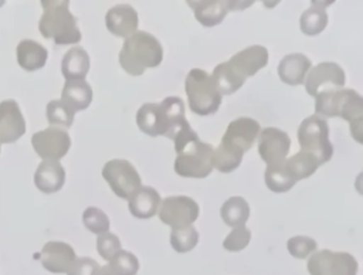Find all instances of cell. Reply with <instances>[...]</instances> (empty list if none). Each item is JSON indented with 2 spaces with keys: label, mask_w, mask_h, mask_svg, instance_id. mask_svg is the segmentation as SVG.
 Listing matches in <instances>:
<instances>
[{
  "label": "cell",
  "mask_w": 363,
  "mask_h": 275,
  "mask_svg": "<svg viewBox=\"0 0 363 275\" xmlns=\"http://www.w3.org/2000/svg\"><path fill=\"white\" fill-rule=\"evenodd\" d=\"M197 242L199 232L193 225L180 230H172L170 232V245L179 254L191 251L197 245Z\"/></svg>",
  "instance_id": "4dcf8cb0"
},
{
  "label": "cell",
  "mask_w": 363,
  "mask_h": 275,
  "mask_svg": "<svg viewBox=\"0 0 363 275\" xmlns=\"http://www.w3.org/2000/svg\"><path fill=\"white\" fill-rule=\"evenodd\" d=\"M187 123L184 102L179 96H167L159 103L157 136H164L173 140L179 130Z\"/></svg>",
  "instance_id": "2e32d148"
},
{
  "label": "cell",
  "mask_w": 363,
  "mask_h": 275,
  "mask_svg": "<svg viewBox=\"0 0 363 275\" xmlns=\"http://www.w3.org/2000/svg\"><path fill=\"white\" fill-rule=\"evenodd\" d=\"M105 26L111 34L126 40L138 31L139 17L130 4H116L106 11Z\"/></svg>",
  "instance_id": "d6986e66"
},
{
  "label": "cell",
  "mask_w": 363,
  "mask_h": 275,
  "mask_svg": "<svg viewBox=\"0 0 363 275\" xmlns=\"http://www.w3.org/2000/svg\"><path fill=\"white\" fill-rule=\"evenodd\" d=\"M184 91L189 108L196 115L207 116L216 113L221 105L223 96L217 91L210 74L201 68H193L187 72Z\"/></svg>",
  "instance_id": "8992f818"
},
{
  "label": "cell",
  "mask_w": 363,
  "mask_h": 275,
  "mask_svg": "<svg viewBox=\"0 0 363 275\" xmlns=\"http://www.w3.org/2000/svg\"><path fill=\"white\" fill-rule=\"evenodd\" d=\"M257 139L258 155L267 166L278 164L286 159L291 147V138L285 130L268 126L259 130Z\"/></svg>",
  "instance_id": "5bb4252c"
},
{
  "label": "cell",
  "mask_w": 363,
  "mask_h": 275,
  "mask_svg": "<svg viewBox=\"0 0 363 275\" xmlns=\"http://www.w3.org/2000/svg\"><path fill=\"white\" fill-rule=\"evenodd\" d=\"M45 116L50 126L62 129V128H69L72 125L75 112L68 105H65L61 99H52L47 103Z\"/></svg>",
  "instance_id": "f546056e"
},
{
  "label": "cell",
  "mask_w": 363,
  "mask_h": 275,
  "mask_svg": "<svg viewBox=\"0 0 363 275\" xmlns=\"http://www.w3.org/2000/svg\"><path fill=\"white\" fill-rule=\"evenodd\" d=\"M96 249L104 259L109 261L119 249H122L121 240L113 232H104L96 238Z\"/></svg>",
  "instance_id": "d590c367"
},
{
  "label": "cell",
  "mask_w": 363,
  "mask_h": 275,
  "mask_svg": "<svg viewBox=\"0 0 363 275\" xmlns=\"http://www.w3.org/2000/svg\"><path fill=\"white\" fill-rule=\"evenodd\" d=\"M98 269H99V264L95 259L88 257H81L74 261L67 275H96Z\"/></svg>",
  "instance_id": "8d00e7d4"
},
{
  "label": "cell",
  "mask_w": 363,
  "mask_h": 275,
  "mask_svg": "<svg viewBox=\"0 0 363 275\" xmlns=\"http://www.w3.org/2000/svg\"><path fill=\"white\" fill-rule=\"evenodd\" d=\"M284 164H285L288 173L291 174V177L296 183L299 180L311 177L318 170V167L320 166L313 156H311V155H308L302 150H299L298 153L286 157L284 160Z\"/></svg>",
  "instance_id": "4316f807"
},
{
  "label": "cell",
  "mask_w": 363,
  "mask_h": 275,
  "mask_svg": "<svg viewBox=\"0 0 363 275\" xmlns=\"http://www.w3.org/2000/svg\"><path fill=\"white\" fill-rule=\"evenodd\" d=\"M163 60V47L159 40L147 31H136L128 37L119 52V64L122 69L139 77L147 68H156Z\"/></svg>",
  "instance_id": "5b68a950"
},
{
  "label": "cell",
  "mask_w": 363,
  "mask_h": 275,
  "mask_svg": "<svg viewBox=\"0 0 363 275\" xmlns=\"http://www.w3.org/2000/svg\"><path fill=\"white\" fill-rule=\"evenodd\" d=\"M199 204L189 196H169L160 201L159 220L172 230L190 227L199 217Z\"/></svg>",
  "instance_id": "8fae6325"
},
{
  "label": "cell",
  "mask_w": 363,
  "mask_h": 275,
  "mask_svg": "<svg viewBox=\"0 0 363 275\" xmlns=\"http://www.w3.org/2000/svg\"><path fill=\"white\" fill-rule=\"evenodd\" d=\"M109 268L118 275H136L139 271V261L130 251L119 249L109 261Z\"/></svg>",
  "instance_id": "1f68e13d"
},
{
  "label": "cell",
  "mask_w": 363,
  "mask_h": 275,
  "mask_svg": "<svg viewBox=\"0 0 363 275\" xmlns=\"http://www.w3.org/2000/svg\"><path fill=\"white\" fill-rule=\"evenodd\" d=\"M220 215L224 224L228 227L234 228V227L245 225L250 217V206L244 197L233 196L223 203L220 208Z\"/></svg>",
  "instance_id": "484cf974"
},
{
  "label": "cell",
  "mask_w": 363,
  "mask_h": 275,
  "mask_svg": "<svg viewBox=\"0 0 363 275\" xmlns=\"http://www.w3.org/2000/svg\"><path fill=\"white\" fill-rule=\"evenodd\" d=\"M65 183V170L60 162H48L43 160L34 173V184L35 187L45 193L52 194L62 189Z\"/></svg>",
  "instance_id": "44dd1931"
},
{
  "label": "cell",
  "mask_w": 363,
  "mask_h": 275,
  "mask_svg": "<svg viewBox=\"0 0 363 275\" xmlns=\"http://www.w3.org/2000/svg\"><path fill=\"white\" fill-rule=\"evenodd\" d=\"M264 179H265L267 187L274 193L289 191L296 184V181L288 173L284 162H281L278 164L267 166L265 173H264Z\"/></svg>",
  "instance_id": "f1b7e54d"
},
{
  "label": "cell",
  "mask_w": 363,
  "mask_h": 275,
  "mask_svg": "<svg viewBox=\"0 0 363 275\" xmlns=\"http://www.w3.org/2000/svg\"><path fill=\"white\" fill-rule=\"evenodd\" d=\"M214 147L210 143L196 139L186 143L177 153L174 160V172L182 177L204 179L213 172L211 156Z\"/></svg>",
  "instance_id": "ba28073f"
},
{
  "label": "cell",
  "mask_w": 363,
  "mask_h": 275,
  "mask_svg": "<svg viewBox=\"0 0 363 275\" xmlns=\"http://www.w3.org/2000/svg\"><path fill=\"white\" fill-rule=\"evenodd\" d=\"M298 143L301 150L313 156L320 166L329 162L333 156L328 122L315 113L301 122L298 128Z\"/></svg>",
  "instance_id": "52a82bcc"
},
{
  "label": "cell",
  "mask_w": 363,
  "mask_h": 275,
  "mask_svg": "<svg viewBox=\"0 0 363 275\" xmlns=\"http://www.w3.org/2000/svg\"><path fill=\"white\" fill-rule=\"evenodd\" d=\"M88 71L89 55L82 47L75 45L64 54L61 61V74L64 75L65 81L85 79Z\"/></svg>",
  "instance_id": "cb8c5ba5"
},
{
  "label": "cell",
  "mask_w": 363,
  "mask_h": 275,
  "mask_svg": "<svg viewBox=\"0 0 363 275\" xmlns=\"http://www.w3.org/2000/svg\"><path fill=\"white\" fill-rule=\"evenodd\" d=\"M261 130L259 123L248 116L233 119L218 145L213 150L211 164L213 169L221 173L234 172L242 162V156L255 143Z\"/></svg>",
  "instance_id": "6da1fadb"
},
{
  "label": "cell",
  "mask_w": 363,
  "mask_h": 275,
  "mask_svg": "<svg viewBox=\"0 0 363 275\" xmlns=\"http://www.w3.org/2000/svg\"><path fill=\"white\" fill-rule=\"evenodd\" d=\"M345 82L346 77L343 68L336 62L323 61L315 67H311L305 77L303 85L305 91L315 98L323 92L342 89Z\"/></svg>",
  "instance_id": "7c38bea8"
},
{
  "label": "cell",
  "mask_w": 363,
  "mask_h": 275,
  "mask_svg": "<svg viewBox=\"0 0 363 275\" xmlns=\"http://www.w3.org/2000/svg\"><path fill=\"white\" fill-rule=\"evenodd\" d=\"M82 223L91 232L101 235L104 232L109 231V218L108 215L98 207L89 206L82 213Z\"/></svg>",
  "instance_id": "d6a6232c"
},
{
  "label": "cell",
  "mask_w": 363,
  "mask_h": 275,
  "mask_svg": "<svg viewBox=\"0 0 363 275\" xmlns=\"http://www.w3.org/2000/svg\"><path fill=\"white\" fill-rule=\"evenodd\" d=\"M160 194L150 186H142L130 198H128V207L133 217L146 220L157 214L160 206Z\"/></svg>",
  "instance_id": "7402d4cb"
},
{
  "label": "cell",
  "mask_w": 363,
  "mask_h": 275,
  "mask_svg": "<svg viewBox=\"0 0 363 275\" xmlns=\"http://www.w3.org/2000/svg\"><path fill=\"white\" fill-rule=\"evenodd\" d=\"M92 95V88L85 79L65 81L61 92V101L77 113L78 111H84L89 106Z\"/></svg>",
  "instance_id": "d4e9b609"
},
{
  "label": "cell",
  "mask_w": 363,
  "mask_h": 275,
  "mask_svg": "<svg viewBox=\"0 0 363 275\" xmlns=\"http://www.w3.org/2000/svg\"><path fill=\"white\" fill-rule=\"evenodd\" d=\"M326 26L328 14L325 6H320L319 3H313V6H311L301 14L299 27L305 35H318L326 28Z\"/></svg>",
  "instance_id": "83f0119b"
},
{
  "label": "cell",
  "mask_w": 363,
  "mask_h": 275,
  "mask_svg": "<svg viewBox=\"0 0 363 275\" xmlns=\"http://www.w3.org/2000/svg\"><path fill=\"white\" fill-rule=\"evenodd\" d=\"M356 258L345 251L320 249L309 255L306 268L311 275H356Z\"/></svg>",
  "instance_id": "30bf717a"
},
{
  "label": "cell",
  "mask_w": 363,
  "mask_h": 275,
  "mask_svg": "<svg viewBox=\"0 0 363 275\" xmlns=\"http://www.w3.org/2000/svg\"><path fill=\"white\" fill-rule=\"evenodd\" d=\"M251 240V231L245 225L234 227L231 232L224 238L223 248L230 252H238L242 251Z\"/></svg>",
  "instance_id": "e575fe53"
},
{
  "label": "cell",
  "mask_w": 363,
  "mask_h": 275,
  "mask_svg": "<svg viewBox=\"0 0 363 275\" xmlns=\"http://www.w3.org/2000/svg\"><path fill=\"white\" fill-rule=\"evenodd\" d=\"M311 60L301 52H292L281 58L278 65L279 79L291 86H296L303 84L308 71L311 69Z\"/></svg>",
  "instance_id": "ffe728a7"
},
{
  "label": "cell",
  "mask_w": 363,
  "mask_h": 275,
  "mask_svg": "<svg viewBox=\"0 0 363 275\" xmlns=\"http://www.w3.org/2000/svg\"><path fill=\"white\" fill-rule=\"evenodd\" d=\"M43 14L38 21V30L47 40L57 45L77 44L82 34L77 24V17L69 11L67 0H41Z\"/></svg>",
  "instance_id": "277c9868"
},
{
  "label": "cell",
  "mask_w": 363,
  "mask_h": 275,
  "mask_svg": "<svg viewBox=\"0 0 363 275\" xmlns=\"http://www.w3.org/2000/svg\"><path fill=\"white\" fill-rule=\"evenodd\" d=\"M26 133V120L14 99L0 102V145L14 143Z\"/></svg>",
  "instance_id": "ac0fdd59"
},
{
  "label": "cell",
  "mask_w": 363,
  "mask_h": 275,
  "mask_svg": "<svg viewBox=\"0 0 363 275\" xmlns=\"http://www.w3.org/2000/svg\"><path fill=\"white\" fill-rule=\"evenodd\" d=\"M40 262L48 272L67 274L77 259L74 248L64 241H48L40 251Z\"/></svg>",
  "instance_id": "e0dca14e"
},
{
  "label": "cell",
  "mask_w": 363,
  "mask_h": 275,
  "mask_svg": "<svg viewBox=\"0 0 363 275\" xmlns=\"http://www.w3.org/2000/svg\"><path fill=\"white\" fill-rule=\"evenodd\" d=\"M315 115L342 118L349 122L350 135L357 143H363V98L350 88L323 92L315 96Z\"/></svg>",
  "instance_id": "3957f363"
},
{
  "label": "cell",
  "mask_w": 363,
  "mask_h": 275,
  "mask_svg": "<svg viewBox=\"0 0 363 275\" xmlns=\"http://www.w3.org/2000/svg\"><path fill=\"white\" fill-rule=\"evenodd\" d=\"M187 4L194 13L196 20L210 28L220 24L231 10L247 9L252 1H230V0H189Z\"/></svg>",
  "instance_id": "9a60e30c"
},
{
  "label": "cell",
  "mask_w": 363,
  "mask_h": 275,
  "mask_svg": "<svg viewBox=\"0 0 363 275\" xmlns=\"http://www.w3.org/2000/svg\"><path fill=\"white\" fill-rule=\"evenodd\" d=\"M102 177L119 198H130L140 187L142 180L135 166L125 159H112L102 167Z\"/></svg>",
  "instance_id": "9c48e42d"
},
{
  "label": "cell",
  "mask_w": 363,
  "mask_h": 275,
  "mask_svg": "<svg viewBox=\"0 0 363 275\" xmlns=\"http://www.w3.org/2000/svg\"><path fill=\"white\" fill-rule=\"evenodd\" d=\"M31 146L43 160L60 162L71 147V138L67 130L48 126L31 136Z\"/></svg>",
  "instance_id": "4fadbf2b"
},
{
  "label": "cell",
  "mask_w": 363,
  "mask_h": 275,
  "mask_svg": "<svg viewBox=\"0 0 363 275\" xmlns=\"http://www.w3.org/2000/svg\"><path fill=\"white\" fill-rule=\"evenodd\" d=\"M16 57L18 65L28 72L43 68L47 62L48 52L44 45L31 38L21 40L16 47Z\"/></svg>",
  "instance_id": "603a6c76"
},
{
  "label": "cell",
  "mask_w": 363,
  "mask_h": 275,
  "mask_svg": "<svg viewBox=\"0 0 363 275\" xmlns=\"http://www.w3.org/2000/svg\"><path fill=\"white\" fill-rule=\"evenodd\" d=\"M286 248L294 258L306 259V257L312 255L316 251L318 242L306 235H295L286 241Z\"/></svg>",
  "instance_id": "836d02e7"
},
{
  "label": "cell",
  "mask_w": 363,
  "mask_h": 275,
  "mask_svg": "<svg viewBox=\"0 0 363 275\" xmlns=\"http://www.w3.org/2000/svg\"><path fill=\"white\" fill-rule=\"evenodd\" d=\"M268 64V50L264 45H250L228 61L220 62L211 72V79L220 95H231L238 91L248 77L255 75Z\"/></svg>",
  "instance_id": "7a4b0ae2"
},
{
  "label": "cell",
  "mask_w": 363,
  "mask_h": 275,
  "mask_svg": "<svg viewBox=\"0 0 363 275\" xmlns=\"http://www.w3.org/2000/svg\"><path fill=\"white\" fill-rule=\"evenodd\" d=\"M96 275H118V274L113 272V271L109 268V265L106 264V265H104V266H99Z\"/></svg>",
  "instance_id": "74e56055"
}]
</instances>
